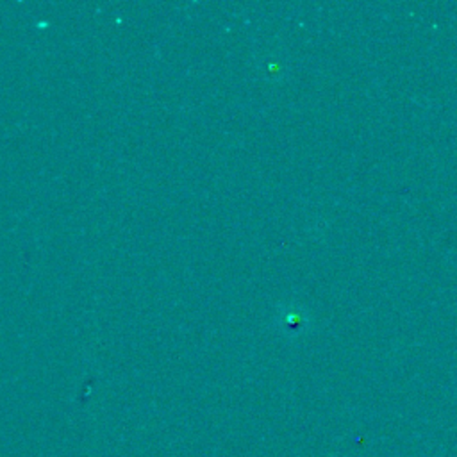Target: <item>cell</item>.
<instances>
[{"instance_id": "obj_1", "label": "cell", "mask_w": 457, "mask_h": 457, "mask_svg": "<svg viewBox=\"0 0 457 457\" xmlns=\"http://www.w3.org/2000/svg\"><path fill=\"white\" fill-rule=\"evenodd\" d=\"M276 324L284 334L298 336L308 329L309 312L305 311L304 305L297 304V302H284L277 309Z\"/></svg>"}, {"instance_id": "obj_2", "label": "cell", "mask_w": 457, "mask_h": 457, "mask_svg": "<svg viewBox=\"0 0 457 457\" xmlns=\"http://www.w3.org/2000/svg\"><path fill=\"white\" fill-rule=\"evenodd\" d=\"M266 74H271V75H279L281 74V63L279 61H270V63L266 64Z\"/></svg>"}]
</instances>
